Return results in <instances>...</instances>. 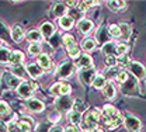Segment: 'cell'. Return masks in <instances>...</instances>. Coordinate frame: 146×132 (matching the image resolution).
Wrapping results in <instances>:
<instances>
[{"label": "cell", "instance_id": "cell-1", "mask_svg": "<svg viewBox=\"0 0 146 132\" xmlns=\"http://www.w3.org/2000/svg\"><path fill=\"white\" fill-rule=\"evenodd\" d=\"M103 119L104 124L108 129H117L121 124H124V117L121 115V113L111 104H106L103 108Z\"/></svg>", "mask_w": 146, "mask_h": 132}, {"label": "cell", "instance_id": "cell-2", "mask_svg": "<svg viewBox=\"0 0 146 132\" xmlns=\"http://www.w3.org/2000/svg\"><path fill=\"white\" fill-rule=\"evenodd\" d=\"M103 118V113L98 108H91L90 111H87L83 119V129H93L97 128L100 119Z\"/></svg>", "mask_w": 146, "mask_h": 132}, {"label": "cell", "instance_id": "cell-3", "mask_svg": "<svg viewBox=\"0 0 146 132\" xmlns=\"http://www.w3.org/2000/svg\"><path fill=\"white\" fill-rule=\"evenodd\" d=\"M128 70L136 80H142L146 77V68L138 60H131L128 65Z\"/></svg>", "mask_w": 146, "mask_h": 132}, {"label": "cell", "instance_id": "cell-4", "mask_svg": "<svg viewBox=\"0 0 146 132\" xmlns=\"http://www.w3.org/2000/svg\"><path fill=\"white\" fill-rule=\"evenodd\" d=\"M124 127L127 128L128 132H139L142 128V122L138 117L132 114H125L124 117Z\"/></svg>", "mask_w": 146, "mask_h": 132}, {"label": "cell", "instance_id": "cell-5", "mask_svg": "<svg viewBox=\"0 0 146 132\" xmlns=\"http://www.w3.org/2000/svg\"><path fill=\"white\" fill-rule=\"evenodd\" d=\"M121 92L125 96H136L138 94V93H139V84H138L136 79H132V77L129 76V79H128L127 82L121 84Z\"/></svg>", "mask_w": 146, "mask_h": 132}, {"label": "cell", "instance_id": "cell-6", "mask_svg": "<svg viewBox=\"0 0 146 132\" xmlns=\"http://www.w3.org/2000/svg\"><path fill=\"white\" fill-rule=\"evenodd\" d=\"M17 92V94L21 97V98H24V100H31L33 98V96L35 93V89L31 86V83L30 82H25V80H23V83L18 86V89L16 90Z\"/></svg>", "mask_w": 146, "mask_h": 132}, {"label": "cell", "instance_id": "cell-7", "mask_svg": "<svg viewBox=\"0 0 146 132\" xmlns=\"http://www.w3.org/2000/svg\"><path fill=\"white\" fill-rule=\"evenodd\" d=\"M55 104H56V108L59 111H72L73 110V100L69 97V96H59L56 97L55 100Z\"/></svg>", "mask_w": 146, "mask_h": 132}, {"label": "cell", "instance_id": "cell-8", "mask_svg": "<svg viewBox=\"0 0 146 132\" xmlns=\"http://www.w3.org/2000/svg\"><path fill=\"white\" fill-rule=\"evenodd\" d=\"M96 76H97V72H96L94 68H90V69H82V70L79 72V80H80L83 84L89 86V84L93 83V80H94Z\"/></svg>", "mask_w": 146, "mask_h": 132}, {"label": "cell", "instance_id": "cell-9", "mask_svg": "<svg viewBox=\"0 0 146 132\" xmlns=\"http://www.w3.org/2000/svg\"><path fill=\"white\" fill-rule=\"evenodd\" d=\"M74 73V65L72 62H63L59 68H58V75L62 79H68Z\"/></svg>", "mask_w": 146, "mask_h": 132}, {"label": "cell", "instance_id": "cell-10", "mask_svg": "<svg viewBox=\"0 0 146 132\" xmlns=\"http://www.w3.org/2000/svg\"><path fill=\"white\" fill-rule=\"evenodd\" d=\"M76 66L82 70V69H90V68H94L93 66V59L89 54H82L80 56L76 59Z\"/></svg>", "mask_w": 146, "mask_h": 132}, {"label": "cell", "instance_id": "cell-11", "mask_svg": "<svg viewBox=\"0 0 146 132\" xmlns=\"http://www.w3.org/2000/svg\"><path fill=\"white\" fill-rule=\"evenodd\" d=\"M51 11H52V16L58 17V19H62V17L68 16V14H66V13H68V6H66L63 1H56V3H54Z\"/></svg>", "mask_w": 146, "mask_h": 132}, {"label": "cell", "instance_id": "cell-12", "mask_svg": "<svg viewBox=\"0 0 146 132\" xmlns=\"http://www.w3.org/2000/svg\"><path fill=\"white\" fill-rule=\"evenodd\" d=\"M25 105H27L28 111H31V113H42V111L45 110V104H44L41 100H38V98L28 100Z\"/></svg>", "mask_w": 146, "mask_h": 132}, {"label": "cell", "instance_id": "cell-13", "mask_svg": "<svg viewBox=\"0 0 146 132\" xmlns=\"http://www.w3.org/2000/svg\"><path fill=\"white\" fill-rule=\"evenodd\" d=\"M10 37L14 42H21L24 38H25V34H24V30L20 24H14L11 28H10Z\"/></svg>", "mask_w": 146, "mask_h": 132}, {"label": "cell", "instance_id": "cell-14", "mask_svg": "<svg viewBox=\"0 0 146 132\" xmlns=\"http://www.w3.org/2000/svg\"><path fill=\"white\" fill-rule=\"evenodd\" d=\"M4 82H6L7 87H10V89H16V90L18 89V86L23 83V80L18 79L17 76H14L11 72H6V73H4Z\"/></svg>", "mask_w": 146, "mask_h": 132}, {"label": "cell", "instance_id": "cell-15", "mask_svg": "<svg viewBox=\"0 0 146 132\" xmlns=\"http://www.w3.org/2000/svg\"><path fill=\"white\" fill-rule=\"evenodd\" d=\"M39 33H41L42 38L49 39V38L55 34V25L52 24V23H49V21H45V23L41 24V27H39Z\"/></svg>", "mask_w": 146, "mask_h": 132}, {"label": "cell", "instance_id": "cell-16", "mask_svg": "<svg viewBox=\"0 0 146 132\" xmlns=\"http://www.w3.org/2000/svg\"><path fill=\"white\" fill-rule=\"evenodd\" d=\"M77 28H79V31H80L83 35H87V34H90L91 31H93L94 24H93L91 20L82 19V20H79V23H77Z\"/></svg>", "mask_w": 146, "mask_h": 132}, {"label": "cell", "instance_id": "cell-17", "mask_svg": "<svg viewBox=\"0 0 146 132\" xmlns=\"http://www.w3.org/2000/svg\"><path fill=\"white\" fill-rule=\"evenodd\" d=\"M36 63H38V66H39L42 70L51 72V69H52L51 58H49V55H46V54H41V55L38 56V59H36Z\"/></svg>", "mask_w": 146, "mask_h": 132}, {"label": "cell", "instance_id": "cell-18", "mask_svg": "<svg viewBox=\"0 0 146 132\" xmlns=\"http://www.w3.org/2000/svg\"><path fill=\"white\" fill-rule=\"evenodd\" d=\"M110 34H108V27L106 28L104 25H101L98 30H97V34H96V42H98V44H107L110 42Z\"/></svg>", "mask_w": 146, "mask_h": 132}, {"label": "cell", "instance_id": "cell-19", "mask_svg": "<svg viewBox=\"0 0 146 132\" xmlns=\"http://www.w3.org/2000/svg\"><path fill=\"white\" fill-rule=\"evenodd\" d=\"M25 70L33 79H39L41 76L44 75V70L38 66V63H28L25 66Z\"/></svg>", "mask_w": 146, "mask_h": 132}, {"label": "cell", "instance_id": "cell-20", "mask_svg": "<svg viewBox=\"0 0 146 132\" xmlns=\"http://www.w3.org/2000/svg\"><path fill=\"white\" fill-rule=\"evenodd\" d=\"M96 48H97V42H96L94 38H89V37L84 38L82 41V44H80V49H83L86 54L87 52H93Z\"/></svg>", "mask_w": 146, "mask_h": 132}, {"label": "cell", "instance_id": "cell-21", "mask_svg": "<svg viewBox=\"0 0 146 132\" xmlns=\"http://www.w3.org/2000/svg\"><path fill=\"white\" fill-rule=\"evenodd\" d=\"M68 119H69V122L72 124V127H80L82 125V122H83V117H82V114L77 113V111H74V110H72V111H69L68 113Z\"/></svg>", "mask_w": 146, "mask_h": 132}, {"label": "cell", "instance_id": "cell-22", "mask_svg": "<svg viewBox=\"0 0 146 132\" xmlns=\"http://www.w3.org/2000/svg\"><path fill=\"white\" fill-rule=\"evenodd\" d=\"M16 125H17L20 132H30L31 131V125H33V119H30V118H21V119L16 121Z\"/></svg>", "mask_w": 146, "mask_h": 132}, {"label": "cell", "instance_id": "cell-23", "mask_svg": "<svg viewBox=\"0 0 146 132\" xmlns=\"http://www.w3.org/2000/svg\"><path fill=\"white\" fill-rule=\"evenodd\" d=\"M24 52H21V51H11V58H10V63H11V66H17V65H23L24 63Z\"/></svg>", "mask_w": 146, "mask_h": 132}, {"label": "cell", "instance_id": "cell-24", "mask_svg": "<svg viewBox=\"0 0 146 132\" xmlns=\"http://www.w3.org/2000/svg\"><path fill=\"white\" fill-rule=\"evenodd\" d=\"M11 51L7 46H0V65H7L10 63Z\"/></svg>", "mask_w": 146, "mask_h": 132}, {"label": "cell", "instance_id": "cell-25", "mask_svg": "<svg viewBox=\"0 0 146 132\" xmlns=\"http://www.w3.org/2000/svg\"><path fill=\"white\" fill-rule=\"evenodd\" d=\"M107 7L112 11H121L127 7V1H119V0H111L107 1Z\"/></svg>", "mask_w": 146, "mask_h": 132}, {"label": "cell", "instance_id": "cell-26", "mask_svg": "<svg viewBox=\"0 0 146 132\" xmlns=\"http://www.w3.org/2000/svg\"><path fill=\"white\" fill-rule=\"evenodd\" d=\"M101 51H103L104 56L115 55V54H117V44H115V42H112V41H110V42H107V44H104V45H103Z\"/></svg>", "mask_w": 146, "mask_h": 132}, {"label": "cell", "instance_id": "cell-27", "mask_svg": "<svg viewBox=\"0 0 146 132\" xmlns=\"http://www.w3.org/2000/svg\"><path fill=\"white\" fill-rule=\"evenodd\" d=\"M103 94L106 98H108V100H112V98H115V94H117V90H115V86L111 83V82H107V84H106V87L103 89Z\"/></svg>", "mask_w": 146, "mask_h": 132}, {"label": "cell", "instance_id": "cell-28", "mask_svg": "<svg viewBox=\"0 0 146 132\" xmlns=\"http://www.w3.org/2000/svg\"><path fill=\"white\" fill-rule=\"evenodd\" d=\"M25 38L30 41V44H39V41L42 39V35L38 30H30L25 34Z\"/></svg>", "mask_w": 146, "mask_h": 132}, {"label": "cell", "instance_id": "cell-29", "mask_svg": "<svg viewBox=\"0 0 146 132\" xmlns=\"http://www.w3.org/2000/svg\"><path fill=\"white\" fill-rule=\"evenodd\" d=\"M106 84H107V79H106V76L103 75H97L94 77L93 83H91V86L94 89H97V90H103L106 87Z\"/></svg>", "mask_w": 146, "mask_h": 132}, {"label": "cell", "instance_id": "cell-30", "mask_svg": "<svg viewBox=\"0 0 146 132\" xmlns=\"http://www.w3.org/2000/svg\"><path fill=\"white\" fill-rule=\"evenodd\" d=\"M73 24H74V20H73L70 16H65V17L59 19V25H60V28H62V30H65V31L72 30Z\"/></svg>", "mask_w": 146, "mask_h": 132}, {"label": "cell", "instance_id": "cell-31", "mask_svg": "<svg viewBox=\"0 0 146 132\" xmlns=\"http://www.w3.org/2000/svg\"><path fill=\"white\" fill-rule=\"evenodd\" d=\"M118 27H119V31H121V38L122 39H129L131 37V34H132V28H131V25L128 24V23H121V24H118Z\"/></svg>", "mask_w": 146, "mask_h": 132}, {"label": "cell", "instance_id": "cell-32", "mask_svg": "<svg viewBox=\"0 0 146 132\" xmlns=\"http://www.w3.org/2000/svg\"><path fill=\"white\" fill-rule=\"evenodd\" d=\"M73 110L77 111V113L83 114L87 110V105L84 104V101L82 98H76V100H73Z\"/></svg>", "mask_w": 146, "mask_h": 132}, {"label": "cell", "instance_id": "cell-33", "mask_svg": "<svg viewBox=\"0 0 146 132\" xmlns=\"http://www.w3.org/2000/svg\"><path fill=\"white\" fill-rule=\"evenodd\" d=\"M62 42H63V45L66 46V49H69V48H72V46L76 45V39H74L73 35H70V34L62 35Z\"/></svg>", "mask_w": 146, "mask_h": 132}, {"label": "cell", "instance_id": "cell-34", "mask_svg": "<svg viewBox=\"0 0 146 132\" xmlns=\"http://www.w3.org/2000/svg\"><path fill=\"white\" fill-rule=\"evenodd\" d=\"M11 73L14 76H17L18 79H23L24 75L27 73V70H25L24 65H17V66H11Z\"/></svg>", "mask_w": 146, "mask_h": 132}, {"label": "cell", "instance_id": "cell-35", "mask_svg": "<svg viewBox=\"0 0 146 132\" xmlns=\"http://www.w3.org/2000/svg\"><path fill=\"white\" fill-rule=\"evenodd\" d=\"M108 34H110V37L115 38V39L121 38V31H119L118 24H111V25H108Z\"/></svg>", "mask_w": 146, "mask_h": 132}, {"label": "cell", "instance_id": "cell-36", "mask_svg": "<svg viewBox=\"0 0 146 132\" xmlns=\"http://www.w3.org/2000/svg\"><path fill=\"white\" fill-rule=\"evenodd\" d=\"M28 52H30V55H36V56H39L41 52H42L41 44H30V45H28Z\"/></svg>", "mask_w": 146, "mask_h": 132}, {"label": "cell", "instance_id": "cell-37", "mask_svg": "<svg viewBox=\"0 0 146 132\" xmlns=\"http://www.w3.org/2000/svg\"><path fill=\"white\" fill-rule=\"evenodd\" d=\"M104 63H106V66H108L110 69L115 68V66L118 65L117 56H115V55H110V56H106V59H104Z\"/></svg>", "mask_w": 146, "mask_h": 132}, {"label": "cell", "instance_id": "cell-38", "mask_svg": "<svg viewBox=\"0 0 146 132\" xmlns=\"http://www.w3.org/2000/svg\"><path fill=\"white\" fill-rule=\"evenodd\" d=\"M68 55L72 58V59H77V58L82 55V54H80V48H79V45H77V44H76L74 46H72V48H69V49H68Z\"/></svg>", "mask_w": 146, "mask_h": 132}, {"label": "cell", "instance_id": "cell-39", "mask_svg": "<svg viewBox=\"0 0 146 132\" xmlns=\"http://www.w3.org/2000/svg\"><path fill=\"white\" fill-rule=\"evenodd\" d=\"M128 51H129V46H128L127 44H117V55L118 56L127 55Z\"/></svg>", "mask_w": 146, "mask_h": 132}, {"label": "cell", "instance_id": "cell-40", "mask_svg": "<svg viewBox=\"0 0 146 132\" xmlns=\"http://www.w3.org/2000/svg\"><path fill=\"white\" fill-rule=\"evenodd\" d=\"M128 79H129V75H128L127 70H119V72H118V75H117V77H115V80H117L119 84L125 83Z\"/></svg>", "mask_w": 146, "mask_h": 132}, {"label": "cell", "instance_id": "cell-41", "mask_svg": "<svg viewBox=\"0 0 146 132\" xmlns=\"http://www.w3.org/2000/svg\"><path fill=\"white\" fill-rule=\"evenodd\" d=\"M72 92V87L69 83H65V82H60V96H69Z\"/></svg>", "mask_w": 146, "mask_h": 132}, {"label": "cell", "instance_id": "cell-42", "mask_svg": "<svg viewBox=\"0 0 146 132\" xmlns=\"http://www.w3.org/2000/svg\"><path fill=\"white\" fill-rule=\"evenodd\" d=\"M60 39H62V37H60L59 34H56V33H55L54 35L49 38V45H51L52 48H58V46H59V42H60Z\"/></svg>", "mask_w": 146, "mask_h": 132}, {"label": "cell", "instance_id": "cell-43", "mask_svg": "<svg viewBox=\"0 0 146 132\" xmlns=\"http://www.w3.org/2000/svg\"><path fill=\"white\" fill-rule=\"evenodd\" d=\"M49 93L52 96L59 97V96H60V83H54V84L49 87Z\"/></svg>", "mask_w": 146, "mask_h": 132}, {"label": "cell", "instance_id": "cell-44", "mask_svg": "<svg viewBox=\"0 0 146 132\" xmlns=\"http://www.w3.org/2000/svg\"><path fill=\"white\" fill-rule=\"evenodd\" d=\"M117 60H118V65H119L121 68H128V65H129V62H131V59H129L127 55H124V56H117Z\"/></svg>", "mask_w": 146, "mask_h": 132}, {"label": "cell", "instance_id": "cell-45", "mask_svg": "<svg viewBox=\"0 0 146 132\" xmlns=\"http://www.w3.org/2000/svg\"><path fill=\"white\" fill-rule=\"evenodd\" d=\"M60 118H62V117H60L59 111H51L49 115H48V119H49L51 122H54V125H56V122H58Z\"/></svg>", "mask_w": 146, "mask_h": 132}, {"label": "cell", "instance_id": "cell-46", "mask_svg": "<svg viewBox=\"0 0 146 132\" xmlns=\"http://www.w3.org/2000/svg\"><path fill=\"white\" fill-rule=\"evenodd\" d=\"M9 113H10V105L6 101L0 100V115H6V114H9Z\"/></svg>", "mask_w": 146, "mask_h": 132}, {"label": "cell", "instance_id": "cell-47", "mask_svg": "<svg viewBox=\"0 0 146 132\" xmlns=\"http://www.w3.org/2000/svg\"><path fill=\"white\" fill-rule=\"evenodd\" d=\"M0 37L3 39H7L9 38V30L6 28V25L3 23H0Z\"/></svg>", "mask_w": 146, "mask_h": 132}, {"label": "cell", "instance_id": "cell-48", "mask_svg": "<svg viewBox=\"0 0 146 132\" xmlns=\"http://www.w3.org/2000/svg\"><path fill=\"white\" fill-rule=\"evenodd\" d=\"M48 132H65V129H63L60 125H58V124H56V125H52V127L48 129Z\"/></svg>", "mask_w": 146, "mask_h": 132}, {"label": "cell", "instance_id": "cell-49", "mask_svg": "<svg viewBox=\"0 0 146 132\" xmlns=\"http://www.w3.org/2000/svg\"><path fill=\"white\" fill-rule=\"evenodd\" d=\"M82 132H104V131H103L101 128L97 127V128H93V129H83Z\"/></svg>", "mask_w": 146, "mask_h": 132}, {"label": "cell", "instance_id": "cell-50", "mask_svg": "<svg viewBox=\"0 0 146 132\" xmlns=\"http://www.w3.org/2000/svg\"><path fill=\"white\" fill-rule=\"evenodd\" d=\"M7 124H4V122H0V132H7Z\"/></svg>", "mask_w": 146, "mask_h": 132}, {"label": "cell", "instance_id": "cell-51", "mask_svg": "<svg viewBox=\"0 0 146 132\" xmlns=\"http://www.w3.org/2000/svg\"><path fill=\"white\" fill-rule=\"evenodd\" d=\"M65 132H79L76 127H66L65 128Z\"/></svg>", "mask_w": 146, "mask_h": 132}]
</instances>
